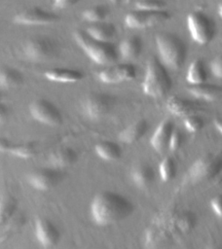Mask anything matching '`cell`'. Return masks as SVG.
<instances>
[{
    "label": "cell",
    "mask_w": 222,
    "mask_h": 249,
    "mask_svg": "<svg viewBox=\"0 0 222 249\" xmlns=\"http://www.w3.org/2000/svg\"><path fill=\"white\" fill-rule=\"evenodd\" d=\"M31 117L44 124L56 126L62 123V115L58 108L50 100L38 98L33 100L28 106Z\"/></svg>",
    "instance_id": "cell-10"
},
{
    "label": "cell",
    "mask_w": 222,
    "mask_h": 249,
    "mask_svg": "<svg viewBox=\"0 0 222 249\" xmlns=\"http://www.w3.org/2000/svg\"><path fill=\"white\" fill-rule=\"evenodd\" d=\"M16 210L15 199L11 196H7L5 199H2L1 203V222L2 224L7 223V221L12 218Z\"/></svg>",
    "instance_id": "cell-31"
},
{
    "label": "cell",
    "mask_w": 222,
    "mask_h": 249,
    "mask_svg": "<svg viewBox=\"0 0 222 249\" xmlns=\"http://www.w3.org/2000/svg\"><path fill=\"white\" fill-rule=\"evenodd\" d=\"M44 76L50 81L59 83H76L84 78L81 71L70 68H53L46 71Z\"/></svg>",
    "instance_id": "cell-23"
},
{
    "label": "cell",
    "mask_w": 222,
    "mask_h": 249,
    "mask_svg": "<svg viewBox=\"0 0 222 249\" xmlns=\"http://www.w3.org/2000/svg\"><path fill=\"white\" fill-rule=\"evenodd\" d=\"M142 50V41L136 35L124 39L119 45V53L126 59H135L139 56Z\"/></svg>",
    "instance_id": "cell-25"
},
{
    "label": "cell",
    "mask_w": 222,
    "mask_h": 249,
    "mask_svg": "<svg viewBox=\"0 0 222 249\" xmlns=\"http://www.w3.org/2000/svg\"><path fill=\"white\" fill-rule=\"evenodd\" d=\"M1 151L7 152L19 159H30L37 153V144L35 142H26L13 145L9 141L2 139Z\"/></svg>",
    "instance_id": "cell-21"
},
{
    "label": "cell",
    "mask_w": 222,
    "mask_h": 249,
    "mask_svg": "<svg viewBox=\"0 0 222 249\" xmlns=\"http://www.w3.org/2000/svg\"><path fill=\"white\" fill-rule=\"evenodd\" d=\"M78 160V154L72 147H62L50 154L48 158L49 163L54 168H63L71 166Z\"/></svg>",
    "instance_id": "cell-18"
},
{
    "label": "cell",
    "mask_w": 222,
    "mask_h": 249,
    "mask_svg": "<svg viewBox=\"0 0 222 249\" xmlns=\"http://www.w3.org/2000/svg\"><path fill=\"white\" fill-rule=\"evenodd\" d=\"M77 2L74 0H56L53 2L52 6L55 9H67L74 6Z\"/></svg>",
    "instance_id": "cell-37"
},
{
    "label": "cell",
    "mask_w": 222,
    "mask_h": 249,
    "mask_svg": "<svg viewBox=\"0 0 222 249\" xmlns=\"http://www.w3.org/2000/svg\"><path fill=\"white\" fill-rule=\"evenodd\" d=\"M218 14L222 18V2L219 3V5H218Z\"/></svg>",
    "instance_id": "cell-40"
},
{
    "label": "cell",
    "mask_w": 222,
    "mask_h": 249,
    "mask_svg": "<svg viewBox=\"0 0 222 249\" xmlns=\"http://www.w3.org/2000/svg\"><path fill=\"white\" fill-rule=\"evenodd\" d=\"M182 143H183V134L178 128L175 127L170 136L168 149L170 151H177L181 147Z\"/></svg>",
    "instance_id": "cell-34"
},
{
    "label": "cell",
    "mask_w": 222,
    "mask_h": 249,
    "mask_svg": "<svg viewBox=\"0 0 222 249\" xmlns=\"http://www.w3.org/2000/svg\"><path fill=\"white\" fill-rule=\"evenodd\" d=\"M136 10L144 11H164L166 4L164 1L159 0H141L134 3Z\"/></svg>",
    "instance_id": "cell-32"
},
{
    "label": "cell",
    "mask_w": 222,
    "mask_h": 249,
    "mask_svg": "<svg viewBox=\"0 0 222 249\" xmlns=\"http://www.w3.org/2000/svg\"><path fill=\"white\" fill-rule=\"evenodd\" d=\"M211 73L219 79H222V53L216 55L209 64Z\"/></svg>",
    "instance_id": "cell-35"
},
{
    "label": "cell",
    "mask_w": 222,
    "mask_h": 249,
    "mask_svg": "<svg viewBox=\"0 0 222 249\" xmlns=\"http://www.w3.org/2000/svg\"><path fill=\"white\" fill-rule=\"evenodd\" d=\"M176 162L171 157H166L159 165L160 177L164 182L172 180L176 175Z\"/></svg>",
    "instance_id": "cell-30"
},
{
    "label": "cell",
    "mask_w": 222,
    "mask_h": 249,
    "mask_svg": "<svg viewBox=\"0 0 222 249\" xmlns=\"http://www.w3.org/2000/svg\"><path fill=\"white\" fill-rule=\"evenodd\" d=\"M174 128V124L169 119H166L159 124L150 139V144L157 153H164L168 148Z\"/></svg>",
    "instance_id": "cell-16"
},
{
    "label": "cell",
    "mask_w": 222,
    "mask_h": 249,
    "mask_svg": "<svg viewBox=\"0 0 222 249\" xmlns=\"http://www.w3.org/2000/svg\"><path fill=\"white\" fill-rule=\"evenodd\" d=\"M58 20V16L39 7L23 9L13 17V21L23 25H48Z\"/></svg>",
    "instance_id": "cell-12"
},
{
    "label": "cell",
    "mask_w": 222,
    "mask_h": 249,
    "mask_svg": "<svg viewBox=\"0 0 222 249\" xmlns=\"http://www.w3.org/2000/svg\"><path fill=\"white\" fill-rule=\"evenodd\" d=\"M63 179V173L57 168H40L27 175V183L38 191H48Z\"/></svg>",
    "instance_id": "cell-13"
},
{
    "label": "cell",
    "mask_w": 222,
    "mask_h": 249,
    "mask_svg": "<svg viewBox=\"0 0 222 249\" xmlns=\"http://www.w3.org/2000/svg\"><path fill=\"white\" fill-rule=\"evenodd\" d=\"M197 217L190 210H167L153 218L145 231V246L158 249L190 233L195 228Z\"/></svg>",
    "instance_id": "cell-1"
},
{
    "label": "cell",
    "mask_w": 222,
    "mask_h": 249,
    "mask_svg": "<svg viewBox=\"0 0 222 249\" xmlns=\"http://www.w3.org/2000/svg\"><path fill=\"white\" fill-rule=\"evenodd\" d=\"M222 171V150L207 153L196 160L189 167L186 181L200 183L215 178Z\"/></svg>",
    "instance_id": "cell-6"
},
{
    "label": "cell",
    "mask_w": 222,
    "mask_h": 249,
    "mask_svg": "<svg viewBox=\"0 0 222 249\" xmlns=\"http://www.w3.org/2000/svg\"><path fill=\"white\" fill-rule=\"evenodd\" d=\"M148 130V123L144 119L137 120L129 124L119 133V139L127 144H132L138 141Z\"/></svg>",
    "instance_id": "cell-20"
},
{
    "label": "cell",
    "mask_w": 222,
    "mask_h": 249,
    "mask_svg": "<svg viewBox=\"0 0 222 249\" xmlns=\"http://www.w3.org/2000/svg\"><path fill=\"white\" fill-rule=\"evenodd\" d=\"M213 123H214V125H215L216 129L222 134V118H216V119H214Z\"/></svg>",
    "instance_id": "cell-38"
},
{
    "label": "cell",
    "mask_w": 222,
    "mask_h": 249,
    "mask_svg": "<svg viewBox=\"0 0 222 249\" xmlns=\"http://www.w3.org/2000/svg\"><path fill=\"white\" fill-rule=\"evenodd\" d=\"M206 249H222V247L218 244H210L206 247Z\"/></svg>",
    "instance_id": "cell-39"
},
{
    "label": "cell",
    "mask_w": 222,
    "mask_h": 249,
    "mask_svg": "<svg viewBox=\"0 0 222 249\" xmlns=\"http://www.w3.org/2000/svg\"><path fill=\"white\" fill-rule=\"evenodd\" d=\"M130 178L138 188L145 189L152 185L155 179V171L147 162H138L130 170Z\"/></svg>",
    "instance_id": "cell-17"
},
{
    "label": "cell",
    "mask_w": 222,
    "mask_h": 249,
    "mask_svg": "<svg viewBox=\"0 0 222 249\" xmlns=\"http://www.w3.org/2000/svg\"><path fill=\"white\" fill-rule=\"evenodd\" d=\"M21 51L27 59L42 62L57 53L58 45L51 37L38 35L25 40L21 46Z\"/></svg>",
    "instance_id": "cell-7"
},
{
    "label": "cell",
    "mask_w": 222,
    "mask_h": 249,
    "mask_svg": "<svg viewBox=\"0 0 222 249\" xmlns=\"http://www.w3.org/2000/svg\"><path fill=\"white\" fill-rule=\"evenodd\" d=\"M23 82L22 73L13 67H4L0 74V85L3 89H12L18 87Z\"/></svg>",
    "instance_id": "cell-28"
},
{
    "label": "cell",
    "mask_w": 222,
    "mask_h": 249,
    "mask_svg": "<svg viewBox=\"0 0 222 249\" xmlns=\"http://www.w3.org/2000/svg\"><path fill=\"white\" fill-rule=\"evenodd\" d=\"M108 15V9L103 5H94L86 9L82 16L83 18L92 23H97L103 21Z\"/></svg>",
    "instance_id": "cell-29"
},
{
    "label": "cell",
    "mask_w": 222,
    "mask_h": 249,
    "mask_svg": "<svg viewBox=\"0 0 222 249\" xmlns=\"http://www.w3.org/2000/svg\"><path fill=\"white\" fill-rule=\"evenodd\" d=\"M34 231L38 242L45 248L55 246L60 238L59 231L55 224L47 218H39L36 220Z\"/></svg>",
    "instance_id": "cell-15"
},
{
    "label": "cell",
    "mask_w": 222,
    "mask_h": 249,
    "mask_svg": "<svg viewBox=\"0 0 222 249\" xmlns=\"http://www.w3.org/2000/svg\"><path fill=\"white\" fill-rule=\"evenodd\" d=\"M73 37L79 47L95 63L107 65L117 61L118 53L112 43L95 40L91 37L86 30L84 31L80 29L73 32Z\"/></svg>",
    "instance_id": "cell-4"
},
{
    "label": "cell",
    "mask_w": 222,
    "mask_h": 249,
    "mask_svg": "<svg viewBox=\"0 0 222 249\" xmlns=\"http://www.w3.org/2000/svg\"><path fill=\"white\" fill-rule=\"evenodd\" d=\"M96 155L104 160H117L122 156L121 147L113 141H100L94 146Z\"/></svg>",
    "instance_id": "cell-27"
},
{
    "label": "cell",
    "mask_w": 222,
    "mask_h": 249,
    "mask_svg": "<svg viewBox=\"0 0 222 249\" xmlns=\"http://www.w3.org/2000/svg\"><path fill=\"white\" fill-rule=\"evenodd\" d=\"M115 98L106 92H90L80 102L83 114L91 120H99L109 114Z\"/></svg>",
    "instance_id": "cell-8"
},
{
    "label": "cell",
    "mask_w": 222,
    "mask_h": 249,
    "mask_svg": "<svg viewBox=\"0 0 222 249\" xmlns=\"http://www.w3.org/2000/svg\"><path fill=\"white\" fill-rule=\"evenodd\" d=\"M166 108L173 115L186 118L190 115H194V112L199 110L200 106L188 99L179 96H171L166 102Z\"/></svg>",
    "instance_id": "cell-19"
},
{
    "label": "cell",
    "mask_w": 222,
    "mask_h": 249,
    "mask_svg": "<svg viewBox=\"0 0 222 249\" xmlns=\"http://www.w3.org/2000/svg\"><path fill=\"white\" fill-rule=\"evenodd\" d=\"M187 90L196 98L204 101H212L222 95V86L205 83L195 86L190 85Z\"/></svg>",
    "instance_id": "cell-22"
},
{
    "label": "cell",
    "mask_w": 222,
    "mask_h": 249,
    "mask_svg": "<svg viewBox=\"0 0 222 249\" xmlns=\"http://www.w3.org/2000/svg\"><path fill=\"white\" fill-rule=\"evenodd\" d=\"M116 26L112 22L101 21L92 23L86 28V32L95 40L101 42H109L116 34Z\"/></svg>",
    "instance_id": "cell-24"
},
{
    "label": "cell",
    "mask_w": 222,
    "mask_h": 249,
    "mask_svg": "<svg viewBox=\"0 0 222 249\" xmlns=\"http://www.w3.org/2000/svg\"><path fill=\"white\" fill-rule=\"evenodd\" d=\"M136 76L135 67L130 63L115 64L98 73V78L105 84H118L133 80Z\"/></svg>",
    "instance_id": "cell-14"
},
{
    "label": "cell",
    "mask_w": 222,
    "mask_h": 249,
    "mask_svg": "<svg viewBox=\"0 0 222 249\" xmlns=\"http://www.w3.org/2000/svg\"><path fill=\"white\" fill-rule=\"evenodd\" d=\"M171 79L165 65L156 57L148 60L142 89L145 94L159 98L165 96L171 89Z\"/></svg>",
    "instance_id": "cell-5"
},
{
    "label": "cell",
    "mask_w": 222,
    "mask_h": 249,
    "mask_svg": "<svg viewBox=\"0 0 222 249\" xmlns=\"http://www.w3.org/2000/svg\"><path fill=\"white\" fill-rule=\"evenodd\" d=\"M183 123L186 129L190 132H197L204 126V120L197 115H190L184 118Z\"/></svg>",
    "instance_id": "cell-33"
},
{
    "label": "cell",
    "mask_w": 222,
    "mask_h": 249,
    "mask_svg": "<svg viewBox=\"0 0 222 249\" xmlns=\"http://www.w3.org/2000/svg\"><path fill=\"white\" fill-rule=\"evenodd\" d=\"M157 49L163 64L172 70L182 67L186 59V45L174 33L159 32L155 36Z\"/></svg>",
    "instance_id": "cell-3"
},
{
    "label": "cell",
    "mask_w": 222,
    "mask_h": 249,
    "mask_svg": "<svg viewBox=\"0 0 222 249\" xmlns=\"http://www.w3.org/2000/svg\"><path fill=\"white\" fill-rule=\"evenodd\" d=\"M90 212L96 225L109 226L130 216L133 212V205L130 200L119 193L101 191L93 196Z\"/></svg>",
    "instance_id": "cell-2"
},
{
    "label": "cell",
    "mask_w": 222,
    "mask_h": 249,
    "mask_svg": "<svg viewBox=\"0 0 222 249\" xmlns=\"http://www.w3.org/2000/svg\"><path fill=\"white\" fill-rule=\"evenodd\" d=\"M187 26L193 40L201 45L208 44L215 35L214 22L201 11H194L188 15Z\"/></svg>",
    "instance_id": "cell-9"
},
{
    "label": "cell",
    "mask_w": 222,
    "mask_h": 249,
    "mask_svg": "<svg viewBox=\"0 0 222 249\" xmlns=\"http://www.w3.org/2000/svg\"><path fill=\"white\" fill-rule=\"evenodd\" d=\"M207 79V72L204 61L200 58L194 59L188 67L186 80L187 82L192 85H201L204 84Z\"/></svg>",
    "instance_id": "cell-26"
},
{
    "label": "cell",
    "mask_w": 222,
    "mask_h": 249,
    "mask_svg": "<svg viewBox=\"0 0 222 249\" xmlns=\"http://www.w3.org/2000/svg\"><path fill=\"white\" fill-rule=\"evenodd\" d=\"M210 206L214 214L222 218V195H216L210 199Z\"/></svg>",
    "instance_id": "cell-36"
},
{
    "label": "cell",
    "mask_w": 222,
    "mask_h": 249,
    "mask_svg": "<svg viewBox=\"0 0 222 249\" xmlns=\"http://www.w3.org/2000/svg\"><path fill=\"white\" fill-rule=\"evenodd\" d=\"M166 11L135 10L128 13L125 18L126 24L130 28H146L166 21L169 18Z\"/></svg>",
    "instance_id": "cell-11"
}]
</instances>
